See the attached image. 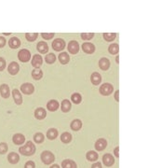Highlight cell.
Here are the masks:
<instances>
[{"label": "cell", "mask_w": 149, "mask_h": 168, "mask_svg": "<svg viewBox=\"0 0 149 168\" xmlns=\"http://www.w3.org/2000/svg\"><path fill=\"white\" fill-rule=\"evenodd\" d=\"M32 77L34 79L36 80H39L42 78L43 77V72L40 68H35L33 71H32Z\"/></svg>", "instance_id": "f1b7e54d"}, {"label": "cell", "mask_w": 149, "mask_h": 168, "mask_svg": "<svg viewBox=\"0 0 149 168\" xmlns=\"http://www.w3.org/2000/svg\"><path fill=\"white\" fill-rule=\"evenodd\" d=\"M62 168H77L76 163L73 160H64L62 162Z\"/></svg>", "instance_id": "d4e9b609"}, {"label": "cell", "mask_w": 149, "mask_h": 168, "mask_svg": "<svg viewBox=\"0 0 149 168\" xmlns=\"http://www.w3.org/2000/svg\"><path fill=\"white\" fill-rule=\"evenodd\" d=\"M21 92L26 95H29V94H32L34 92H35V87L32 83H29V82H26V83H23L22 85L21 86Z\"/></svg>", "instance_id": "5b68a950"}, {"label": "cell", "mask_w": 149, "mask_h": 168, "mask_svg": "<svg viewBox=\"0 0 149 168\" xmlns=\"http://www.w3.org/2000/svg\"><path fill=\"white\" fill-rule=\"evenodd\" d=\"M12 96L14 99V102L16 105H22V94L20 93V91L18 89H14L12 91Z\"/></svg>", "instance_id": "9a60e30c"}, {"label": "cell", "mask_w": 149, "mask_h": 168, "mask_svg": "<svg viewBox=\"0 0 149 168\" xmlns=\"http://www.w3.org/2000/svg\"><path fill=\"white\" fill-rule=\"evenodd\" d=\"M33 138H34V141H35L36 143L41 144V143L44 142L45 136H44V134H43L42 133H37V134H35V135H34Z\"/></svg>", "instance_id": "4dcf8cb0"}, {"label": "cell", "mask_w": 149, "mask_h": 168, "mask_svg": "<svg viewBox=\"0 0 149 168\" xmlns=\"http://www.w3.org/2000/svg\"><path fill=\"white\" fill-rule=\"evenodd\" d=\"M6 45V39L3 37H0V48H3Z\"/></svg>", "instance_id": "b9f144b4"}, {"label": "cell", "mask_w": 149, "mask_h": 168, "mask_svg": "<svg viewBox=\"0 0 149 168\" xmlns=\"http://www.w3.org/2000/svg\"><path fill=\"white\" fill-rule=\"evenodd\" d=\"M61 141L65 144H68L72 141V134L68 132H65L61 134Z\"/></svg>", "instance_id": "83f0119b"}, {"label": "cell", "mask_w": 149, "mask_h": 168, "mask_svg": "<svg viewBox=\"0 0 149 168\" xmlns=\"http://www.w3.org/2000/svg\"><path fill=\"white\" fill-rule=\"evenodd\" d=\"M94 37L93 33H83L81 34V38L83 40H91Z\"/></svg>", "instance_id": "74e56055"}, {"label": "cell", "mask_w": 149, "mask_h": 168, "mask_svg": "<svg viewBox=\"0 0 149 168\" xmlns=\"http://www.w3.org/2000/svg\"><path fill=\"white\" fill-rule=\"evenodd\" d=\"M103 37L105 39V41H113L116 38V33H104L103 35Z\"/></svg>", "instance_id": "e575fe53"}, {"label": "cell", "mask_w": 149, "mask_h": 168, "mask_svg": "<svg viewBox=\"0 0 149 168\" xmlns=\"http://www.w3.org/2000/svg\"><path fill=\"white\" fill-rule=\"evenodd\" d=\"M37 50L40 52V53H47L49 51V46L46 42L44 41H40L38 42V44L37 45Z\"/></svg>", "instance_id": "603a6c76"}, {"label": "cell", "mask_w": 149, "mask_h": 168, "mask_svg": "<svg viewBox=\"0 0 149 168\" xmlns=\"http://www.w3.org/2000/svg\"><path fill=\"white\" fill-rule=\"evenodd\" d=\"M82 50L85 53L92 54L95 51V46L91 42H84L82 44Z\"/></svg>", "instance_id": "52a82bcc"}, {"label": "cell", "mask_w": 149, "mask_h": 168, "mask_svg": "<svg viewBox=\"0 0 149 168\" xmlns=\"http://www.w3.org/2000/svg\"><path fill=\"white\" fill-rule=\"evenodd\" d=\"M116 64H118V56H116Z\"/></svg>", "instance_id": "7dc6e473"}, {"label": "cell", "mask_w": 149, "mask_h": 168, "mask_svg": "<svg viewBox=\"0 0 149 168\" xmlns=\"http://www.w3.org/2000/svg\"><path fill=\"white\" fill-rule=\"evenodd\" d=\"M57 136H58V131H57V129L50 128V129L48 130V132H47V137L49 140H54Z\"/></svg>", "instance_id": "f546056e"}, {"label": "cell", "mask_w": 149, "mask_h": 168, "mask_svg": "<svg viewBox=\"0 0 149 168\" xmlns=\"http://www.w3.org/2000/svg\"><path fill=\"white\" fill-rule=\"evenodd\" d=\"M18 58L21 62L22 63H27L30 59H31V52H30L28 50H21L18 52Z\"/></svg>", "instance_id": "277c9868"}, {"label": "cell", "mask_w": 149, "mask_h": 168, "mask_svg": "<svg viewBox=\"0 0 149 168\" xmlns=\"http://www.w3.org/2000/svg\"><path fill=\"white\" fill-rule=\"evenodd\" d=\"M86 158H87V160L89 161V162H95V161L98 160L99 155H98V153H97L96 151H94V150H89V151L87 152Z\"/></svg>", "instance_id": "7402d4cb"}, {"label": "cell", "mask_w": 149, "mask_h": 168, "mask_svg": "<svg viewBox=\"0 0 149 168\" xmlns=\"http://www.w3.org/2000/svg\"><path fill=\"white\" fill-rule=\"evenodd\" d=\"M92 168H102V163H101L100 162H94V163L92 165Z\"/></svg>", "instance_id": "7bdbcfd3"}, {"label": "cell", "mask_w": 149, "mask_h": 168, "mask_svg": "<svg viewBox=\"0 0 149 168\" xmlns=\"http://www.w3.org/2000/svg\"><path fill=\"white\" fill-rule=\"evenodd\" d=\"M79 50V44L77 41L72 40L68 43V51L71 54H76Z\"/></svg>", "instance_id": "9c48e42d"}, {"label": "cell", "mask_w": 149, "mask_h": 168, "mask_svg": "<svg viewBox=\"0 0 149 168\" xmlns=\"http://www.w3.org/2000/svg\"><path fill=\"white\" fill-rule=\"evenodd\" d=\"M9 46L11 49H18L21 46V41H20V39L18 38L13 37L9 40Z\"/></svg>", "instance_id": "cb8c5ba5"}, {"label": "cell", "mask_w": 149, "mask_h": 168, "mask_svg": "<svg viewBox=\"0 0 149 168\" xmlns=\"http://www.w3.org/2000/svg\"><path fill=\"white\" fill-rule=\"evenodd\" d=\"M37 37H38V35L37 34V33H26L25 34V38L28 40V41H30V42H33V41H35L37 38Z\"/></svg>", "instance_id": "d590c367"}, {"label": "cell", "mask_w": 149, "mask_h": 168, "mask_svg": "<svg viewBox=\"0 0 149 168\" xmlns=\"http://www.w3.org/2000/svg\"><path fill=\"white\" fill-rule=\"evenodd\" d=\"M70 127L73 131H79L82 128V122L78 119H76L70 123Z\"/></svg>", "instance_id": "4316f807"}, {"label": "cell", "mask_w": 149, "mask_h": 168, "mask_svg": "<svg viewBox=\"0 0 149 168\" xmlns=\"http://www.w3.org/2000/svg\"><path fill=\"white\" fill-rule=\"evenodd\" d=\"M91 81L93 85H99L102 81V76L98 72H93L91 76Z\"/></svg>", "instance_id": "e0dca14e"}, {"label": "cell", "mask_w": 149, "mask_h": 168, "mask_svg": "<svg viewBox=\"0 0 149 168\" xmlns=\"http://www.w3.org/2000/svg\"><path fill=\"white\" fill-rule=\"evenodd\" d=\"M119 147H116L115 150H114V154H115V156L116 157V158H118L119 157Z\"/></svg>", "instance_id": "ee69618b"}, {"label": "cell", "mask_w": 149, "mask_h": 168, "mask_svg": "<svg viewBox=\"0 0 149 168\" xmlns=\"http://www.w3.org/2000/svg\"><path fill=\"white\" fill-rule=\"evenodd\" d=\"M6 68V60L0 57V71H3Z\"/></svg>", "instance_id": "ab89813d"}, {"label": "cell", "mask_w": 149, "mask_h": 168, "mask_svg": "<svg viewBox=\"0 0 149 168\" xmlns=\"http://www.w3.org/2000/svg\"><path fill=\"white\" fill-rule=\"evenodd\" d=\"M71 101H73V103H74V104H76V105L80 104V103H81V101H82V96H81V94H78V93H75V94H72V96H71Z\"/></svg>", "instance_id": "1f68e13d"}, {"label": "cell", "mask_w": 149, "mask_h": 168, "mask_svg": "<svg viewBox=\"0 0 149 168\" xmlns=\"http://www.w3.org/2000/svg\"><path fill=\"white\" fill-rule=\"evenodd\" d=\"M49 168H60V166H59L58 164H53V165H51Z\"/></svg>", "instance_id": "bcb514c9"}, {"label": "cell", "mask_w": 149, "mask_h": 168, "mask_svg": "<svg viewBox=\"0 0 149 168\" xmlns=\"http://www.w3.org/2000/svg\"><path fill=\"white\" fill-rule=\"evenodd\" d=\"M95 150L98 151H102L104 150L106 147H107V141L104 138H99L97 141L95 142Z\"/></svg>", "instance_id": "ba28073f"}, {"label": "cell", "mask_w": 149, "mask_h": 168, "mask_svg": "<svg viewBox=\"0 0 149 168\" xmlns=\"http://www.w3.org/2000/svg\"><path fill=\"white\" fill-rule=\"evenodd\" d=\"M118 94H119V91H116V92L115 93V99H116V102H118V101H119Z\"/></svg>", "instance_id": "f6af8a7d"}, {"label": "cell", "mask_w": 149, "mask_h": 168, "mask_svg": "<svg viewBox=\"0 0 149 168\" xmlns=\"http://www.w3.org/2000/svg\"><path fill=\"white\" fill-rule=\"evenodd\" d=\"M8 161H9V162L11 163V164H16V163H18L19 161H20V156H19V154L16 153V152H10V153L9 154V156H8Z\"/></svg>", "instance_id": "ffe728a7"}, {"label": "cell", "mask_w": 149, "mask_h": 168, "mask_svg": "<svg viewBox=\"0 0 149 168\" xmlns=\"http://www.w3.org/2000/svg\"><path fill=\"white\" fill-rule=\"evenodd\" d=\"M9 150V147H8V144L5 143V142H2L0 143V154H5L7 153Z\"/></svg>", "instance_id": "8d00e7d4"}, {"label": "cell", "mask_w": 149, "mask_h": 168, "mask_svg": "<svg viewBox=\"0 0 149 168\" xmlns=\"http://www.w3.org/2000/svg\"><path fill=\"white\" fill-rule=\"evenodd\" d=\"M103 162H104V164L105 166L110 167L115 163V158L113 157V155H111L109 153H106V154H104L103 156Z\"/></svg>", "instance_id": "30bf717a"}, {"label": "cell", "mask_w": 149, "mask_h": 168, "mask_svg": "<svg viewBox=\"0 0 149 168\" xmlns=\"http://www.w3.org/2000/svg\"><path fill=\"white\" fill-rule=\"evenodd\" d=\"M59 106H60V104H59V102L57 100H49L48 102V104H47V108L49 111L53 112V111H56L59 108Z\"/></svg>", "instance_id": "d6986e66"}, {"label": "cell", "mask_w": 149, "mask_h": 168, "mask_svg": "<svg viewBox=\"0 0 149 168\" xmlns=\"http://www.w3.org/2000/svg\"><path fill=\"white\" fill-rule=\"evenodd\" d=\"M24 168H36V164L33 161H28L24 164Z\"/></svg>", "instance_id": "60d3db41"}, {"label": "cell", "mask_w": 149, "mask_h": 168, "mask_svg": "<svg viewBox=\"0 0 149 168\" xmlns=\"http://www.w3.org/2000/svg\"><path fill=\"white\" fill-rule=\"evenodd\" d=\"M8 71L12 76L18 74V72L20 71V66H19V64L16 63V62H11L9 65V66H8Z\"/></svg>", "instance_id": "8fae6325"}, {"label": "cell", "mask_w": 149, "mask_h": 168, "mask_svg": "<svg viewBox=\"0 0 149 168\" xmlns=\"http://www.w3.org/2000/svg\"><path fill=\"white\" fill-rule=\"evenodd\" d=\"M108 51H109V53H111L113 55L118 53V51H119V46H118V44H116V43L111 44L109 46V48H108Z\"/></svg>", "instance_id": "d6a6232c"}, {"label": "cell", "mask_w": 149, "mask_h": 168, "mask_svg": "<svg viewBox=\"0 0 149 168\" xmlns=\"http://www.w3.org/2000/svg\"><path fill=\"white\" fill-rule=\"evenodd\" d=\"M98 65H99V67L102 69V70H107V69H109V67H110V61L107 59V58H101L100 60H99V63H98Z\"/></svg>", "instance_id": "ac0fdd59"}, {"label": "cell", "mask_w": 149, "mask_h": 168, "mask_svg": "<svg viewBox=\"0 0 149 168\" xmlns=\"http://www.w3.org/2000/svg\"><path fill=\"white\" fill-rule=\"evenodd\" d=\"M12 141L15 145H22L25 142V136L22 134H15L12 136Z\"/></svg>", "instance_id": "7c38bea8"}, {"label": "cell", "mask_w": 149, "mask_h": 168, "mask_svg": "<svg viewBox=\"0 0 149 168\" xmlns=\"http://www.w3.org/2000/svg\"><path fill=\"white\" fill-rule=\"evenodd\" d=\"M45 61H46V63H48L49 65L53 64L56 61V56H55V54L54 53H49L48 55H46Z\"/></svg>", "instance_id": "836d02e7"}, {"label": "cell", "mask_w": 149, "mask_h": 168, "mask_svg": "<svg viewBox=\"0 0 149 168\" xmlns=\"http://www.w3.org/2000/svg\"><path fill=\"white\" fill-rule=\"evenodd\" d=\"M54 35H55L54 33H42V34H41V37H42L44 39H46V40H49V39L53 38Z\"/></svg>", "instance_id": "f35d334b"}, {"label": "cell", "mask_w": 149, "mask_h": 168, "mask_svg": "<svg viewBox=\"0 0 149 168\" xmlns=\"http://www.w3.org/2000/svg\"><path fill=\"white\" fill-rule=\"evenodd\" d=\"M47 116V112L45 110V108L43 107H38L35 110V117L37 120H43L45 119Z\"/></svg>", "instance_id": "2e32d148"}, {"label": "cell", "mask_w": 149, "mask_h": 168, "mask_svg": "<svg viewBox=\"0 0 149 168\" xmlns=\"http://www.w3.org/2000/svg\"><path fill=\"white\" fill-rule=\"evenodd\" d=\"M114 91V86L112 85L111 83H104L100 86L99 88V92L102 95L104 96H108L110 95Z\"/></svg>", "instance_id": "3957f363"}, {"label": "cell", "mask_w": 149, "mask_h": 168, "mask_svg": "<svg viewBox=\"0 0 149 168\" xmlns=\"http://www.w3.org/2000/svg\"><path fill=\"white\" fill-rule=\"evenodd\" d=\"M59 61L63 65H66L68 64V62L70 61V56L68 55L67 52H61L59 54Z\"/></svg>", "instance_id": "44dd1931"}, {"label": "cell", "mask_w": 149, "mask_h": 168, "mask_svg": "<svg viewBox=\"0 0 149 168\" xmlns=\"http://www.w3.org/2000/svg\"><path fill=\"white\" fill-rule=\"evenodd\" d=\"M42 62H43V60H42L41 56L39 54H35L33 56V59L31 61V64H32V66L35 68H39L42 66Z\"/></svg>", "instance_id": "4fadbf2b"}, {"label": "cell", "mask_w": 149, "mask_h": 168, "mask_svg": "<svg viewBox=\"0 0 149 168\" xmlns=\"http://www.w3.org/2000/svg\"><path fill=\"white\" fill-rule=\"evenodd\" d=\"M0 94H1V96L3 98H9L10 95V87L8 84H2L1 86H0Z\"/></svg>", "instance_id": "5bb4252c"}, {"label": "cell", "mask_w": 149, "mask_h": 168, "mask_svg": "<svg viewBox=\"0 0 149 168\" xmlns=\"http://www.w3.org/2000/svg\"><path fill=\"white\" fill-rule=\"evenodd\" d=\"M40 158H41V161L43 162V163H45V164H51L54 161H55V156H54V154L51 152V151H49V150H45V151H43L42 153H41V156H40Z\"/></svg>", "instance_id": "7a4b0ae2"}, {"label": "cell", "mask_w": 149, "mask_h": 168, "mask_svg": "<svg viewBox=\"0 0 149 168\" xmlns=\"http://www.w3.org/2000/svg\"><path fill=\"white\" fill-rule=\"evenodd\" d=\"M71 107H72V105H71V102L68 99H65L62 102L61 109H62L63 112H65V113H66V112H69L71 110Z\"/></svg>", "instance_id": "484cf974"}, {"label": "cell", "mask_w": 149, "mask_h": 168, "mask_svg": "<svg viewBox=\"0 0 149 168\" xmlns=\"http://www.w3.org/2000/svg\"><path fill=\"white\" fill-rule=\"evenodd\" d=\"M19 152L24 156H32L36 152V146L32 141H27L25 145L19 149Z\"/></svg>", "instance_id": "6da1fadb"}, {"label": "cell", "mask_w": 149, "mask_h": 168, "mask_svg": "<svg viewBox=\"0 0 149 168\" xmlns=\"http://www.w3.org/2000/svg\"><path fill=\"white\" fill-rule=\"evenodd\" d=\"M52 48L56 51H61L65 48V41L62 38H56L52 42Z\"/></svg>", "instance_id": "8992f818"}]
</instances>
